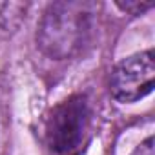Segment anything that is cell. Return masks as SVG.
<instances>
[{"instance_id":"obj_1","label":"cell","mask_w":155,"mask_h":155,"mask_svg":"<svg viewBox=\"0 0 155 155\" xmlns=\"http://www.w3.org/2000/svg\"><path fill=\"white\" fill-rule=\"evenodd\" d=\"M97 13L99 6L86 0L49 4L38 22L37 46L53 60H66L79 55L93 33Z\"/></svg>"},{"instance_id":"obj_2","label":"cell","mask_w":155,"mask_h":155,"mask_svg":"<svg viewBox=\"0 0 155 155\" xmlns=\"http://www.w3.org/2000/svg\"><path fill=\"white\" fill-rule=\"evenodd\" d=\"M93 106L86 95H71L57 104L44 122L49 155H81L93 130Z\"/></svg>"},{"instance_id":"obj_3","label":"cell","mask_w":155,"mask_h":155,"mask_svg":"<svg viewBox=\"0 0 155 155\" xmlns=\"http://www.w3.org/2000/svg\"><path fill=\"white\" fill-rule=\"evenodd\" d=\"M155 57L151 49L120 60L110 81L111 95L120 104H133L153 91Z\"/></svg>"},{"instance_id":"obj_4","label":"cell","mask_w":155,"mask_h":155,"mask_svg":"<svg viewBox=\"0 0 155 155\" xmlns=\"http://www.w3.org/2000/svg\"><path fill=\"white\" fill-rule=\"evenodd\" d=\"M117 8L124 13L130 15H144L148 9L153 8V2H140V0H133V2H117Z\"/></svg>"},{"instance_id":"obj_5","label":"cell","mask_w":155,"mask_h":155,"mask_svg":"<svg viewBox=\"0 0 155 155\" xmlns=\"http://www.w3.org/2000/svg\"><path fill=\"white\" fill-rule=\"evenodd\" d=\"M130 155H155V142H153V137H146Z\"/></svg>"}]
</instances>
